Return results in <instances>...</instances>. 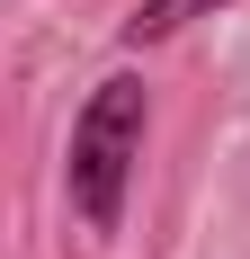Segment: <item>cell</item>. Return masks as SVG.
<instances>
[{"label":"cell","mask_w":250,"mask_h":259,"mask_svg":"<svg viewBox=\"0 0 250 259\" xmlns=\"http://www.w3.org/2000/svg\"><path fill=\"white\" fill-rule=\"evenodd\" d=\"M143 125H152V99H143V80L116 72L90 90V107L72 116V206L90 233H116L125 224V179H134V161H143Z\"/></svg>","instance_id":"obj_1"},{"label":"cell","mask_w":250,"mask_h":259,"mask_svg":"<svg viewBox=\"0 0 250 259\" xmlns=\"http://www.w3.org/2000/svg\"><path fill=\"white\" fill-rule=\"evenodd\" d=\"M215 9H232V0H143L125 18V45H161V36H179L188 18H215Z\"/></svg>","instance_id":"obj_2"}]
</instances>
